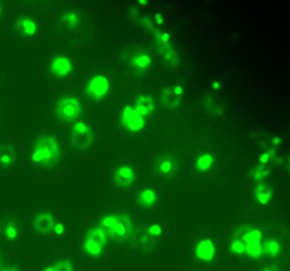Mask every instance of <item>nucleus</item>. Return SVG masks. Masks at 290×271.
I'll return each instance as SVG.
<instances>
[{"label":"nucleus","mask_w":290,"mask_h":271,"mask_svg":"<svg viewBox=\"0 0 290 271\" xmlns=\"http://www.w3.org/2000/svg\"><path fill=\"white\" fill-rule=\"evenodd\" d=\"M158 202V193L155 192L152 188H145L142 189L141 192L138 193L137 196V203L141 206V207H145V209H150V207H154Z\"/></svg>","instance_id":"17"},{"label":"nucleus","mask_w":290,"mask_h":271,"mask_svg":"<svg viewBox=\"0 0 290 271\" xmlns=\"http://www.w3.org/2000/svg\"><path fill=\"white\" fill-rule=\"evenodd\" d=\"M46 271H73L74 267L71 264V260L69 259H64V260H57L56 264L50 266V267H46L44 269Z\"/></svg>","instance_id":"26"},{"label":"nucleus","mask_w":290,"mask_h":271,"mask_svg":"<svg viewBox=\"0 0 290 271\" xmlns=\"http://www.w3.org/2000/svg\"><path fill=\"white\" fill-rule=\"evenodd\" d=\"M215 165V156L212 154H201L195 160V169L197 172H201V173H207L209 170L212 169V166Z\"/></svg>","instance_id":"21"},{"label":"nucleus","mask_w":290,"mask_h":271,"mask_svg":"<svg viewBox=\"0 0 290 271\" xmlns=\"http://www.w3.org/2000/svg\"><path fill=\"white\" fill-rule=\"evenodd\" d=\"M3 234L6 236L7 240L14 241L16 238L19 237V229L16 226V223L13 220H7L3 226Z\"/></svg>","instance_id":"25"},{"label":"nucleus","mask_w":290,"mask_h":271,"mask_svg":"<svg viewBox=\"0 0 290 271\" xmlns=\"http://www.w3.org/2000/svg\"><path fill=\"white\" fill-rule=\"evenodd\" d=\"M16 162V149L12 144L0 145V169H7Z\"/></svg>","instance_id":"16"},{"label":"nucleus","mask_w":290,"mask_h":271,"mask_svg":"<svg viewBox=\"0 0 290 271\" xmlns=\"http://www.w3.org/2000/svg\"><path fill=\"white\" fill-rule=\"evenodd\" d=\"M50 74L56 78H66L74 70V64L71 61V58L67 56H54L50 61Z\"/></svg>","instance_id":"8"},{"label":"nucleus","mask_w":290,"mask_h":271,"mask_svg":"<svg viewBox=\"0 0 290 271\" xmlns=\"http://www.w3.org/2000/svg\"><path fill=\"white\" fill-rule=\"evenodd\" d=\"M134 111L139 114L141 116H144L145 119L148 116H151L152 114L155 113V100L151 95H145V94H139L135 98L134 105H132Z\"/></svg>","instance_id":"14"},{"label":"nucleus","mask_w":290,"mask_h":271,"mask_svg":"<svg viewBox=\"0 0 290 271\" xmlns=\"http://www.w3.org/2000/svg\"><path fill=\"white\" fill-rule=\"evenodd\" d=\"M30 159L35 165L43 169H50L56 166L61 159V147L58 144L57 138L53 135L39 136L32 149Z\"/></svg>","instance_id":"1"},{"label":"nucleus","mask_w":290,"mask_h":271,"mask_svg":"<svg viewBox=\"0 0 290 271\" xmlns=\"http://www.w3.org/2000/svg\"><path fill=\"white\" fill-rule=\"evenodd\" d=\"M272 196H273V192H272V189L267 185H265V183H257L256 185L255 199L257 203L266 206L272 200Z\"/></svg>","instance_id":"22"},{"label":"nucleus","mask_w":290,"mask_h":271,"mask_svg":"<svg viewBox=\"0 0 290 271\" xmlns=\"http://www.w3.org/2000/svg\"><path fill=\"white\" fill-rule=\"evenodd\" d=\"M104 249V244L95 241L93 238L84 237V241H83V251H84L87 256H90V257H93V259H98V257L103 256Z\"/></svg>","instance_id":"18"},{"label":"nucleus","mask_w":290,"mask_h":271,"mask_svg":"<svg viewBox=\"0 0 290 271\" xmlns=\"http://www.w3.org/2000/svg\"><path fill=\"white\" fill-rule=\"evenodd\" d=\"M269 159H270V154H269V152L263 154V155L259 158V160H260V165H266L267 162H269Z\"/></svg>","instance_id":"30"},{"label":"nucleus","mask_w":290,"mask_h":271,"mask_svg":"<svg viewBox=\"0 0 290 271\" xmlns=\"http://www.w3.org/2000/svg\"><path fill=\"white\" fill-rule=\"evenodd\" d=\"M151 66L152 57L147 53H137V54H134L132 60H131V67L138 73H144V71L150 70Z\"/></svg>","instance_id":"19"},{"label":"nucleus","mask_w":290,"mask_h":271,"mask_svg":"<svg viewBox=\"0 0 290 271\" xmlns=\"http://www.w3.org/2000/svg\"><path fill=\"white\" fill-rule=\"evenodd\" d=\"M245 254H248L250 259H259L263 254L262 241H248V243H245Z\"/></svg>","instance_id":"23"},{"label":"nucleus","mask_w":290,"mask_h":271,"mask_svg":"<svg viewBox=\"0 0 290 271\" xmlns=\"http://www.w3.org/2000/svg\"><path fill=\"white\" fill-rule=\"evenodd\" d=\"M94 142L93 128L83 121H76L71 128L70 134V144L77 151H87L90 149Z\"/></svg>","instance_id":"4"},{"label":"nucleus","mask_w":290,"mask_h":271,"mask_svg":"<svg viewBox=\"0 0 290 271\" xmlns=\"http://www.w3.org/2000/svg\"><path fill=\"white\" fill-rule=\"evenodd\" d=\"M64 232H66V226H64L63 223H60V222H56L54 229H53V233H54L56 236H63Z\"/></svg>","instance_id":"29"},{"label":"nucleus","mask_w":290,"mask_h":271,"mask_svg":"<svg viewBox=\"0 0 290 271\" xmlns=\"http://www.w3.org/2000/svg\"><path fill=\"white\" fill-rule=\"evenodd\" d=\"M137 179V173L135 169L131 166V165H121L118 166L113 175V182L117 188H121V189H127L129 188L134 182Z\"/></svg>","instance_id":"10"},{"label":"nucleus","mask_w":290,"mask_h":271,"mask_svg":"<svg viewBox=\"0 0 290 271\" xmlns=\"http://www.w3.org/2000/svg\"><path fill=\"white\" fill-rule=\"evenodd\" d=\"M0 14H1V6H0Z\"/></svg>","instance_id":"33"},{"label":"nucleus","mask_w":290,"mask_h":271,"mask_svg":"<svg viewBox=\"0 0 290 271\" xmlns=\"http://www.w3.org/2000/svg\"><path fill=\"white\" fill-rule=\"evenodd\" d=\"M195 257L202 263H212L216 257V244L212 238H201L195 246Z\"/></svg>","instance_id":"11"},{"label":"nucleus","mask_w":290,"mask_h":271,"mask_svg":"<svg viewBox=\"0 0 290 271\" xmlns=\"http://www.w3.org/2000/svg\"><path fill=\"white\" fill-rule=\"evenodd\" d=\"M82 17L77 11L69 10L66 11L61 17H60V24L66 29V30H74L80 26Z\"/></svg>","instance_id":"20"},{"label":"nucleus","mask_w":290,"mask_h":271,"mask_svg":"<svg viewBox=\"0 0 290 271\" xmlns=\"http://www.w3.org/2000/svg\"><path fill=\"white\" fill-rule=\"evenodd\" d=\"M212 88H213V90H219V88H221V84H219L218 81H215V82H212Z\"/></svg>","instance_id":"32"},{"label":"nucleus","mask_w":290,"mask_h":271,"mask_svg":"<svg viewBox=\"0 0 290 271\" xmlns=\"http://www.w3.org/2000/svg\"><path fill=\"white\" fill-rule=\"evenodd\" d=\"M178 168H179L178 160L169 154L160 155L158 158L155 159V163H154L155 172L165 179H171L172 176H175L176 172H178Z\"/></svg>","instance_id":"7"},{"label":"nucleus","mask_w":290,"mask_h":271,"mask_svg":"<svg viewBox=\"0 0 290 271\" xmlns=\"http://www.w3.org/2000/svg\"><path fill=\"white\" fill-rule=\"evenodd\" d=\"M229 251L232 254H236V256H242L245 254V241L242 238L233 237V240L229 244Z\"/></svg>","instance_id":"27"},{"label":"nucleus","mask_w":290,"mask_h":271,"mask_svg":"<svg viewBox=\"0 0 290 271\" xmlns=\"http://www.w3.org/2000/svg\"><path fill=\"white\" fill-rule=\"evenodd\" d=\"M54 114L61 122L66 124H74L76 121L80 119L83 114V105L77 97L73 95H66L61 97L56 104Z\"/></svg>","instance_id":"3"},{"label":"nucleus","mask_w":290,"mask_h":271,"mask_svg":"<svg viewBox=\"0 0 290 271\" xmlns=\"http://www.w3.org/2000/svg\"><path fill=\"white\" fill-rule=\"evenodd\" d=\"M111 90V81L104 74H95L88 79L85 85V95L91 101H103L105 97L110 94Z\"/></svg>","instance_id":"5"},{"label":"nucleus","mask_w":290,"mask_h":271,"mask_svg":"<svg viewBox=\"0 0 290 271\" xmlns=\"http://www.w3.org/2000/svg\"><path fill=\"white\" fill-rule=\"evenodd\" d=\"M262 251L265 256L278 257L279 253H280V244L276 240H266L265 243H262Z\"/></svg>","instance_id":"24"},{"label":"nucleus","mask_w":290,"mask_h":271,"mask_svg":"<svg viewBox=\"0 0 290 271\" xmlns=\"http://www.w3.org/2000/svg\"><path fill=\"white\" fill-rule=\"evenodd\" d=\"M120 125L131 134H138L145 128L147 119L135 113L132 105H125L120 115Z\"/></svg>","instance_id":"6"},{"label":"nucleus","mask_w":290,"mask_h":271,"mask_svg":"<svg viewBox=\"0 0 290 271\" xmlns=\"http://www.w3.org/2000/svg\"><path fill=\"white\" fill-rule=\"evenodd\" d=\"M161 36H160V39L163 40L164 43H166V41H169V39H171V36H169V33H160Z\"/></svg>","instance_id":"31"},{"label":"nucleus","mask_w":290,"mask_h":271,"mask_svg":"<svg viewBox=\"0 0 290 271\" xmlns=\"http://www.w3.org/2000/svg\"><path fill=\"white\" fill-rule=\"evenodd\" d=\"M100 227H103L108 238L114 241H127L134 233L132 220L127 213L103 216L100 220Z\"/></svg>","instance_id":"2"},{"label":"nucleus","mask_w":290,"mask_h":271,"mask_svg":"<svg viewBox=\"0 0 290 271\" xmlns=\"http://www.w3.org/2000/svg\"><path fill=\"white\" fill-rule=\"evenodd\" d=\"M151 236H154V237H161V234H163V226L160 225V223H152V225H150V226H147V229H145Z\"/></svg>","instance_id":"28"},{"label":"nucleus","mask_w":290,"mask_h":271,"mask_svg":"<svg viewBox=\"0 0 290 271\" xmlns=\"http://www.w3.org/2000/svg\"><path fill=\"white\" fill-rule=\"evenodd\" d=\"M184 87L182 85H174V87H164L161 92L160 101L164 108L166 110H175L181 105L182 97H184Z\"/></svg>","instance_id":"9"},{"label":"nucleus","mask_w":290,"mask_h":271,"mask_svg":"<svg viewBox=\"0 0 290 271\" xmlns=\"http://www.w3.org/2000/svg\"><path fill=\"white\" fill-rule=\"evenodd\" d=\"M131 240H132V246L141 253H150L157 246V237L151 236L145 229L134 232Z\"/></svg>","instance_id":"12"},{"label":"nucleus","mask_w":290,"mask_h":271,"mask_svg":"<svg viewBox=\"0 0 290 271\" xmlns=\"http://www.w3.org/2000/svg\"><path fill=\"white\" fill-rule=\"evenodd\" d=\"M54 225H56L54 216L50 212H40L33 219V229L41 236H47L53 233Z\"/></svg>","instance_id":"13"},{"label":"nucleus","mask_w":290,"mask_h":271,"mask_svg":"<svg viewBox=\"0 0 290 271\" xmlns=\"http://www.w3.org/2000/svg\"><path fill=\"white\" fill-rule=\"evenodd\" d=\"M14 30L20 34L22 37H33L37 33L39 27H37V23H36L35 19L24 16V17H20V19L16 20Z\"/></svg>","instance_id":"15"}]
</instances>
